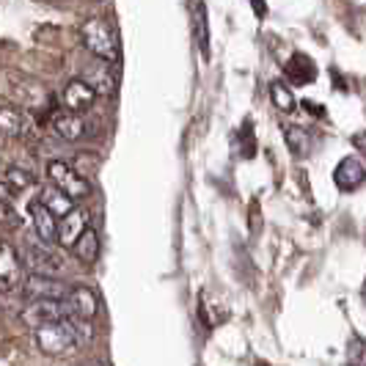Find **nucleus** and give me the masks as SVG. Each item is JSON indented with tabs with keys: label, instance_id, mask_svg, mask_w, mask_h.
I'll return each mask as SVG.
<instances>
[{
	"label": "nucleus",
	"instance_id": "obj_1",
	"mask_svg": "<svg viewBox=\"0 0 366 366\" xmlns=\"http://www.w3.org/2000/svg\"><path fill=\"white\" fill-rule=\"evenodd\" d=\"M36 333V347L50 355V358H64L74 350H80L83 345H89L94 336V328L89 320H61L53 325H44V328L34 330Z\"/></svg>",
	"mask_w": 366,
	"mask_h": 366
},
{
	"label": "nucleus",
	"instance_id": "obj_2",
	"mask_svg": "<svg viewBox=\"0 0 366 366\" xmlns=\"http://www.w3.org/2000/svg\"><path fill=\"white\" fill-rule=\"evenodd\" d=\"M80 39L86 44V50L99 58V61H108L113 64L119 58V41H116V31L110 28L105 19L89 17L80 25Z\"/></svg>",
	"mask_w": 366,
	"mask_h": 366
},
{
	"label": "nucleus",
	"instance_id": "obj_3",
	"mask_svg": "<svg viewBox=\"0 0 366 366\" xmlns=\"http://www.w3.org/2000/svg\"><path fill=\"white\" fill-rule=\"evenodd\" d=\"M22 262H25V267L31 270V275H50V278H58V275L66 270L64 257L55 251L53 245H47V242H25V245H22Z\"/></svg>",
	"mask_w": 366,
	"mask_h": 366
},
{
	"label": "nucleus",
	"instance_id": "obj_4",
	"mask_svg": "<svg viewBox=\"0 0 366 366\" xmlns=\"http://www.w3.org/2000/svg\"><path fill=\"white\" fill-rule=\"evenodd\" d=\"M72 306L69 300H31L25 309H22V322L28 328H44V325H53L61 320H72Z\"/></svg>",
	"mask_w": 366,
	"mask_h": 366
},
{
	"label": "nucleus",
	"instance_id": "obj_5",
	"mask_svg": "<svg viewBox=\"0 0 366 366\" xmlns=\"http://www.w3.org/2000/svg\"><path fill=\"white\" fill-rule=\"evenodd\" d=\"M44 171H47L50 184L61 187L66 196H72L74 202H80V199H86V196L92 193V182H89L74 165L64 163V160H50Z\"/></svg>",
	"mask_w": 366,
	"mask_h": 366
},
{
	"label": "nucleus",
	"instance_id": "obj_6",
	"mask_svg": "<svg viewBox=\"0 0 366 366\" xmlns=\"http://www.w3.org/2000/svg\"><path fill=\"white\" fill-rule=\"evenodd\" d=\"M22 290L28 295V300H66L72 292V284H64L61 278H50V275H31Z\"/></svg>",
	"mask_w": 366,
	"mask_h": 366
},
{
	"label": "nucleus",
	"instance_id": "obj_7",
	"mask_svg": "<svg viewBox=\"0 0 366 366\" xmlns=\"http://www.w3.org/2000/svg\"><path fill=\"white\" fill-rule=\"evenodd\" d=\"M22 267H25V262L17 251L11 245H0V295L17 292L25 284L22 281Z\"/></svg>",
	"mask_w": 366,
	"mask_h": 366
},
{
	"label": "nucleus",
	"instance_id": "obj_8",
	"mask_svg": "<svg viewBox=\"0 0 366 366\" xmlns=\"http://www.w3.org/2000/svg\"><path fill=\"white\" fill-rule=\"evenodd\" d=\"M97 97L99 94L94 92L83 77H72V80H66V86L61 92V102H64V108L72 110V113H86L97 102Z\"/></svg>",
	"mask_w": 366,
	"mask_h": 366
},
{
	"label": "nucleus",
	"instance_id": "obj_9",
	"mask_svg": "<svg viewBox=\"0 0 366 366\" xmlns=\"http://www.w3.org/2000/svg\"><path fill=\"white\" fill-rule=\"evenodd\" d=\"M89 223H92V212L86 207H74L69 215H64L58 220V242L64 248H72L74 242L83 237V232L92 229Z\"/></svg>",
	"mask_w": 366,
	"mask_h": 366
},
{
	"label": "nucleus",
	"instance_id": "obj_10",
	"mask_svg": "<svg viewBox=\"0 0 366 366\" xmlns=\"http://www.w3.org/2000/svg\"><path fill=\"white\" fill-rule=\"evenodd\" d=\"M11 94H14V99H17L19 105H25V108H44L47 102H50V94L44 92V86L36 83V80H31V77H11Z\"/></svg>",
	"mask_w": 366,
	"mask_h": 366
},
{
	"label": "nucleus",
	"instance_id": "obj_11",
	"mask_svg": "<svg viewBox=\"0 0 366 366\" xmlns=\"http://www.w3.org/2000/svg\"><path fill=\"white\" fill-rule=\"evenodd\" d=\"M28 215L34 220V229H36V234L41 242H47V245L58 242V218H55L53 212L39 202V199L28 204Z\"/></svg>",
	"mask_w": 366,
	"mask_h": 366
},
{
	"label": "nucleus",
	"instance_id": "obj_12",
	"mask_svg": "<svg viewBox=\"0 0 366 366\" xmlns=\"http://www.w3.org/2000/svg\"><path fill=\"white\" fill-rule=\"evenodd\" d=\"M69 306H72V314L77 320H89L92 322L97 312H99V297L94 292L92 287H86V284H74L72 292H69Z\"/></svg>",
	"mask_w": 366,
	"mask_h": 366
},
{
	"label": "nucleus",
	"instance_id": "obj_13",
	"mask_svg": "<svg viewBox=\"0 0 366 366\" xmlns=\"http://www.w3.org/2000/svg\"><path fill=\"white\" fill-rule=\"evenodd\" d=\"M333 182H336V187L342 193H352V190H358L366 182V168L355 157H347V160H342V163L336 165Z\"/></svg>",
	"mask_w": 366,
	"mask_h": 366
},
{
	"label": "nucleus",
	"instance_id": "obj_14",
	"mask_svg": "<svg viewBox=\"0 0 366 366\" xmlns=\"http://www.w3.org/2000/svg\"><path fill=\"white\" fill-rule=\"evenodd\" d=\"M53 132L61 138V141H80L86 135V122L80 113H72V110H58L53 113Z\"/></svg>",
	"mask_w": 366,
	"mask_h": 366
},
{
	"label": "nucleus",
	"instance_id": "obj_15",
	"mask_svg": "<svg viewBox=\"0 0 366 366\" xmlns=\"http://www.w3.org/2000/svg\"><path fill=\"white\" fill-rule=\"evenodd\" d=\"M89 86H92L97 94H113L116 92V74H113V69H110L108 61H94V64H89L86 69H83V74H80Z\"/></svg>",
	"mask_w": 366,
	"mask_h": 366
},
{
	"label": "nucleus",
	"instance_id": "obj_16",
	"mask_svg": "<svg viewBox=\"0 0 366 366\" xmlns=\"http://www.w3.org/2000/svg\"><path fill=\"white\" fill-rule=\"evenodd\" d=\"M284 74L292 86H309L317 80V64L306 53H295L287 64H284Z\"/></svg>",
	"mask_w": 366,
	"mask_h": 366
},
{
	"label": "nucleus",
	"instance_id": "obj_17",
	"mask_svg": "<svg viewBox=\"0 0 366 366\" xmlns=\"http://www.w3.org/2000/svg\"><path fill=\"white\" fill-rule=\"evenodd\" d=\"M39 202L44 204L50 212H53L55 218L61 220L64 215H69L74 209V199L72 196H66L61 187H55V184H47L44 190H41V196H39Z\"/></svg>",
	"mask_w": 366,
	"mask_h": 366
},
{
	"label": "nucleus",
	"instance_id": "obj_18",
	"mask_svg": "<svg viewBox=\"0 0 366 366\" xmlns=\"http://www.w3.org/2000/svg\"><path fill=\"white\" fill-rule=\"evenodd\" d=\"M25 124H28V119L22 116V110L0 102V135H9V138L25 135Z\"/></svg>",
	"mask_w": 366,
	"mask_h": 366
},
{
	"label": "nucleus",
	"instance_id": "obj_19",
	"mask_svg": "<svg viewBox=\"0 0 366 366\" xmlns=\"http://www.w3.org/2000/svg\"><path fill=\"white\" fill-rule=\"evenodd\" d=\"M193 36H196V44L202 50L204 61H209V22H207V6L204 3L193 6Z\"/></svg>",
	"mask_w": 366,
	"mask_h": 366
},
{
	"label": "nucleus",
	"instance_id": "obj_20",
	"mask_svg": "<svg viewBox=\"0 0 366 366\" xmlns=\"http://www.w3.org/2000/svg\"><path fill=\"white\" fill-rule=\"evenodd\" d=\"M72 254L83 264H94L97 262V257H99V234H97V229H86L83 232V237L72 245Z\"/></svg>",
	"mask_w": 366,
	"mask_h": 366
},
{
	"label": "nucleus",
	"instance_id": "obj_21",
	"mask_svg": "<svg viewBox=\"0 0 366 366\" xmlns=\"http://www.w3.org/2000/svg\"><path fill=\"white\" fill-rule=\"evenodd\" d=\"M284 138H287V144H290L295 157H306L312 152V132L306 127H300V124H287L284 127Z\"/></svg>",
	"mask_w": 366,
	"mask_h": 366
},
{
	"label": "nucleus",
	"instance_id": "obj_22",
	"mask_svg": "<svg viewBox=\"0 0 366 366\" xmlns=\"http://www.w3.org/2000/svg\"><path fill=\"white\" fill-rule=\"evenodd\" d=\"M3 182L9 184V190H11V193H28V190H34V187H36L34 174H31V171H25V168H17V165H11V168H6V171H3Z\"/></svg>",
	"mask_w": 366,
	"mask_h": 366
},
{
	"label": "nucleus",
	"instance_id": "obj_23",
	"mask_svg": "<svg viewBox=\"0 0 366 366\" xmlns=\"http://www.w3.org/2000/svg\"><path fill=\"white\" fill-rule=\"evenodd\" d=\"M270 97H273L275 108L281 110V113H292V110L297 108L292 89H290L284 80H273V83H270Z\"/></svg>",
	"mask_w": 366,
	"mask_h": 366
},
{
	"label": "nucleus",
	"instance_id": "obj_24",
	"mask_svg": "<svg viewBox=\"0 0 366 366\" xmlns=\"http://www.w3.org/2000/svg\"><path fill=\"white\" fill-rule=\"evenodd\" d=\"M347 366H366V342L358 336L347 345Z\"/></svg>",
	"mask_w": 366,
	"mask_h": 366
},
{
	"label": "nucleus",
	"instance_id": "obj_25",
	"mask_svg": "<svg viewBox=\"0 0 366 366\" xmlns=\"http://www.w3.org/2000/svg\"><path fill=\"white\" fill-rule=\"evenodd\" d=\"M22 218L17 215V209L9 202H0V229H19Z\"/></svg>",
	"mask_w": 366,
	"mask_h": 366
},
{
	"label": "nucleus",
	"instance_id": "obj_26",
	"mask_svg": "<svg viewBox=\"0 0 366 366\" xmlns=\"http://www.w3.org/2000/svg\"><path fill=\"white\" fill-rule=\"evenodd\" d=\"M239 135H242V141H239V154H242V157H254L257 141H254V135H251V124H245Z\"/></svg>",
	"mask_w": 366,
	"mask_h": 366
},
{
	"label": "nucleus",
	"instance_id": "obj_27",
	"mask_svg": "<svg viewBox=\"0 0 366 366\" xmlns=\"http://www.w3.org/2000/svg\"><path fill=\"white\" fill-rule=\"evenodd\" d=\"M303 108L309 110L312 116H317V119H325V108H322V105H317V102H312V99H306V102H303Z\"/></svg>",
	"mask_w": 366,
	"mask_h": 366
},
{
	"label": "nucleus",
	"instance_id": "obj_28",
	"mask_svg": "<svg viewBox=\"0 0 366 366\" xmlns=\"http://www.w3.org/2000/svg\"><path fill=\"white\" fill-rule=\"evenodd\" d=\"M352 147L366 154V129L364 132H355V135H352Z\"/></svg>",
	"mask_w": 366,
	"mask_h": 366
},
{
	"label": "nucleus",
	"instance_id": "obj_29",
	"mask_svg": "<svg viewBox=\"0 0 366 366\" xmlns=\"http://www.w3.org/2000/svg\"><path fill=\"white\" fill-rule=\"evenodd\" d=\"M11 196H14V193L9 190V184H6V182H3V179H0V202H9Z\"/></svg>",
	"mask_w": 366,
	"mask_h": 366
},
{
	"label": "nucleus",
	"instance_id": "obj_30",
	"mask_svg": "<svg viewBox=\"0 0 366 366\" xmlns=\"http://www.w3.org/2000/svg\"><path fill=\"white\" fill-rule=\"evenodd\" d=\"M251 6L257 9L259 17H264V14H267V6H264V0H251Z\"/></svg>",
	"mask_w": 366,
	"mask_h": 366
},
{
	"label": "nucleus",
	"instance_id": "obj_31",
	"mask_svg": "<svg viewBox=\"0 0 366 366\" xmlns=\"http://www.w3.org/2000/svg\"><path fill=\"white\" fill-rule=\"evenodd\" d=\"M77 366H102L99 361H86V364H77Z\"/></svg>",
	"mask_w": 366,
	"mask_h": 366
},
{
	"label": "nucleus",
	"instance_id": "obj_32",
	"mask_svg": "<svg viewBox=\"0 0 366 366\" xmlns=\"http://www.w3.org/2000/svg\"><path fill=\"white\" fill-rule=\"evenodd\" d=\"M364 292H366V290H364Z\"/></svg>",
	"mask_w": 366,
	"mask_h": 366
}]
</instances>
